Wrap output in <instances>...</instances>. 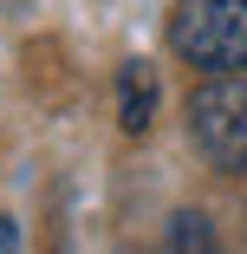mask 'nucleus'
<instances>
[{
	"label": "nucleus",
	"instance_id": "f257e3e1",
	"mask_svg": "<svg viewBox=\"0 0 247 254\" xmlns=\"http://www.w3.org/2000/svg\"><path fill=\"white\" fill-rule=\"evenodd\" d=\"M189 137L208 157V170H247V72H208L189 91Z\"/></svg>",
	"mask_w": 247,
	"mask_h": 254
},
{
	"label": "nucleus",
	"instance_id": "f03ea898",
	"mask_svg": "<svg viewBox=\"0 0 247 254\" xmlns=\"http://www.w3.org/2000/svg\"><path fill=\"white\" fill-rule=\"evenodd\" d=\"M169 46L202 72H247V0H176Z\"/></svg>",
	"mask_w": 247,
	"mask_h": 254
},
{
	"label": "nucleus",
	"instance_id": "7ed1b4c3",
	"mask_svg": "<svg viewBox=\"0 0 247 254\" xmlns=\"http://www.w3.org/2000/svg\"><path fill=\"white\" fill-rule=\"evenodd\" d=\"M117 118H124L130 137L150 130V118H156V72L143 65V59H130V65L117 72Z\"/></svg>",
	"mask_w": 247,
	"mask_h": 254
},
{
	"label": "nucleus",
	"instance_id": "20e7f679",
	"mask_svg": "<svg viewBox=\"0 0 247 254\" xmlns=\"http://www.w3.org/2000/svg\"><path fill=\"white\" fill-rule=\"evenodd\" d=\"M156 254H215V228L202 209H176L169 228H163V248Z\"/></svg>",
	"mask_w": 247,
	"mask_h": 254
}]
</instances>
